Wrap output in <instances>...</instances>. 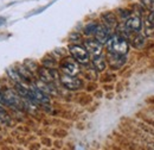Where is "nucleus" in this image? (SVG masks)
Returning <instances> with one entry per match:
<instances>
[{"label":"nucleus","instance_id":"nucleus-6","mask_svg":"<svg viewBox=\"0 0 154 150\" xmlns=\"http://www.w3.org/2000/svg\"><path fill=\"white\" fill-rule=\"evenodd\" d=\"M59 80H60V83L65 88L71 90V91H76V90H79L82 87V80H79L76 76L63 74L59 76Z\"/></svg>","mask_w":154,"mask_h":150},{"label":"nucleus","instance_id":"nucleus-10","mask_svg":"<svg viewBox=\"0 0 154 150\" xmlns=\"http://www.w3.org/2000/svg\"><path fill=\"white\" fill-rule=\"evenodd\" d=\"M108 63L112 68L119 69L126 63V57H125V55H120V54H115V53L109 51L108 53Z\"/></svg>","mask_w":154,"mask_h":150},{"label":"nucleus","instance_id":"nucleus-2","mask_svg":"<svg viewBox=\"0 0 154 150\" xmlns=\"http://www.w3.org/2000/svg\"><path fill=\"white\" fill-rule=\"evenodd\" d=\"M4 96L6 99L7 106H12V107L18 109V110H25L26 109V104L24 103V98H21L19 93H17L16 91L7 88V90L4 91Z\"/></svg>","mask_w":154,"mask_h":150},{"label":"nucleus","instance_id":"nucleus-3","mask_svg":"<svg viewBox=\"0 0 154 150\" xmlns=\"http://www.w3.org/2000/svg\"><path fill=\"white\" fill-rule=\"evenodd\" d=\"M69 51H70L72 58L76 62H78L79 64H88L89 63V60H90L89 53L84 47H82L79 44H74V45H70Z\"/></svg>","mask_w":154,"mask_h":150},{"label":"nucleus","instance_id":"nucleus-8","mask_svg":"<svg viewBox=\"0 0 154 150\" xmlns=\"http://www.w3.org/2000/svg\"><path fill=\"white\" fill-rule=\"evenodd\" d=\"M112 30H109L108 28H106L104 25H100L98 24V28H97L96 32H95V39H96L98 43H101L102 45L103 44H107V42L109 41V38L112 37V34H110Z\"/></svg>","mask_w":154,"mask_h":150},{"label":"nucleus","instance_id":"nucleus-5","mask_svg":"<svg viewBox=\"0 0 154 150\" xmlns=\"http://www.w3.org/2000/svg\"><path fill=\"white\" fill-rule=\"evenodd\" d=\"M60 70L66 75H71V76H76L79 73V66L78 62H76L74 58H64L60 62Z\"/></svg>","mask_w":154,"mask_h":150},{"label":"nucleus","instance_id":"nucleus-7","mask_svg":"<svg viewBox=\"0 0 154 150\" xmlns=\"http://www.w3.org/2000/svg\"><path fill=\"white\" fill-rule=\"evenodd\" d=\"M38 76L39 80L45 82V83H52L56 79L59 77L57 70L52 69V68H48V67H42L38 68Z\"/></svg>","mask_w":154,"mask_h":150},{"label":"nucleus","instance_id":"nucleus-17","mask_svg":"<svg viewBox=\"0 0 154 150\" xmlns=\"http://www.w3.org/2000/svg\"><path fill=\"white\" fill-rule=\"evenodd\" d=\"M142 2L147 8L154 11V0H142Z\"/></svg>","mask_w":154,"mask_h":150},{"label":"nucleus","instance_id":"nucleus-19","mask_svg":"<svg viewBox=\"0 0 154 150\" xmlns=\"http://www.w3.org/2000/svg\"><path fill=\"white\" fill-rule=\"evenodd\" d=\"M4 21H5V19L0 18V25H1V24H2V23H4Z\"/></svg>","mask_w":154,"mask_h":150},{"label":"nucleus","instance_id":"nucleus-15","mask_svg":"<svg viewBox=\"0 0 154 150\" xmlns=\"http://www.w3.org/2000/svg\"><path fill=\"white\" fill-rule=\"evenodd\" d=\"M131 39H132V45L135 48H141L145 43V38L142 37L140 34H132Z\"/></svg>","mask_w":154,"mask_h":150},{"label":"nucleus","instance_id":"nucleus-16","mask_svg":"<svg viewBox=\"0 0 154 150\" xmlns=\"http://www.w3.org/2000/svg\"><path fill=\"white\" fill-rule=\"evenodd\" d=\"M97 28H98V24H97V23H90V24H88V25L84 28V34L88 35V36L95 35Z\"/></svg>","mask_w":154,"mask_h":150},{"label":"nucleus","instance_id":"nucleus-12","mask_svg":"<svg viewBox=\"0 0 154 150\" xmlns=\"http://www.w3.org/2000/svg\"><path fill=\"white\" fill-rule=\"evenodd\" d=\"M101 19H102V23L106 28H108L109 30H113L115 29L116 25H117V18L116 16L113 13V12H106L101 16Z\"/></svg>","mask_w":154,"mask_h":150},{"label":"nucleus","instance_id":"nucleus-13","mask_svg":"<svg viewBox=\"0 0 154 150\" xmlns=\"http://www.w3.org/2000/svg\"><path fill=\"white\" fill-rule=\"evenodd\" d=\"M91 62H93V66H94V68L96 69L97 72H103L106 69V67H107V63H106V61H104L102 55L93 56Z\"/></svg>","mask_w":154,"mask_h":150},{"label":"nucleus","instance_id":"nucleus-14","mask_svg":"<svg viewBox=\"0 0 154 150\" xmlns=\"http://www.w3.org/2000/svg\"><path fill=\"white\" fill-rule=\"evenodd\" d=\"M145 29H146V35H152L154 32V11H152L145 21Z\"/></svg>","mask_w":154,"mask_h":150},{"label":"nucleus","instance_id":"nucleus-4","mask_svg":"<svg viewBox=\"0 0 154 150\" xmlns=\"http://www.w3.org/2000/svg\"><path fill=\"white\" fill-rule=\"evenodd\" d=\"M125 28L131 34H139L142 29V19L140 15H131L125 21Z\"/></svg>","mask_w":154,"mask_h":150},{"label":"nucleus","instance_id":"nucleus-9","mask_svg":"<svg viewBox=\"0 0 154 150\" xmlns=\"http://www.w3.org/2000/svg\"><path fill=\"white\" fill-rule=\"evenodd\" d=\"M29 87H30L31 92L33 94L35 100H36L38 104H46V105L50 104V96H49V94L44 93L42 90H39L36 85H32V83H31Z\"/></svg>","mask_w":154,"mask_h":150},{"label":"nucleus","instance_id":"nucleus-11","mask_svg":"<svg viewBox=\"0 0 154 150\" xmlns=\"http://www.w3.org/2000/svg\"><path fill=\"white\" fill-rule=\"evenodd\" d=\"M84 48L93 56H97L102 54V44L98 43L96 39H87L84 42Z\"/></svg>","mask_w":154,"mask_h":150},{"label":"nucleus","instance_id":"nucleus-1","mask_svg":"<svg viewBox=\"0 0 154 150\" xmlns=\"http://www.w3.org/2000/svg\"><path fill=\"white\" fill-rule=\"evenodd\" d=\"M107 48H108V51H110V53L126 55L129 50V44L126 38L116 34V35H113L107 42Z\"/></svg>","mask_w":154,"mask_h":150},{"label":"nucleus","instance_id":"nucleus-18","mask_svg":"<svg viewBox=\"0 0 154 150\" xmlns=\"http://www.w3.org/2000/svg\"><path fill=\"white\" fill-rule=\"evenodd\" d=\"M2 113H4V114H6V113H5V110H4V107H2V104L0 103V116H1Z\"/></svg>","mask_w":154,"mask_h":150}]
</instances>
